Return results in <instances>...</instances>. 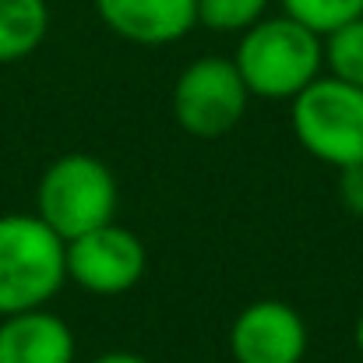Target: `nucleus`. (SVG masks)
Masks as SVG:
<instances>
[{
	"instance_id": "9b49d317",
	"label": "nucleus",
	"mask_w": 363,
	"mask_h": 363,
	"mask_svg": "<svg viewBox=\"0 0 363 363\" xmlns=\"http://www.w3.org/2000/svg\"><path fill=\"white\" fill-rule=\"evenodd\" d=\"M325 43V67L332 78L363 89V14L339 25L335 32L321 35Z\"/></svg>"
},
{
	"instance_id": "39448f33",
	"label": "nucleus",
	"mask_w": 363,
	"mask_h": 363,
	"mask_svg": "<svg viewBox=\"0 0 363 363\" xmlns=\"http://www.w3.org/2000/svg\"><path fill=\"white\" fill-rule=\"evenodd\" d=\"M250 92L233 57H198L173 85V117L180 130L201 141L230 134L247 113Z\"/></svg>"
},
{
	"instance_id": "1a4fd4ad",
	"label": "nucleus",
	"mask_w": 363,
	"mask_h": 363,
	"mask_svg": "<svg viewBox=\"0 0 363 363\" xmlns=\"http://www.w3.org/2000/svg\"><path fill=\"white\" fill-rule=\"evenodd\" d=\"M71 325L50 307L0 318V363H74Z\"/></svg>"
},
{
	"instance_id": "f03ea898",
	"label": "nucleus",
	"mask_w": 363,
	"mask_h": 363,
	"mask_svg": "<svg viewBox=\"0 0 363 363\" xmlns=\"http://www.w3.org/2000/svg\"><path fill=\"white\" fill-rule=\"evenodd\" d=\"M64 282V240L35 212L0 216V318L46 307Z\"/></svg>"
},
{
	"instance_id": "0eeeda50",
	"label": "nucleus",
	"mask_w": 363,
	"mask_h": 363,
	"mask_svg": "<svg viewBox=\"0 0 363 363\" xmlns=\"http://www.w3.org/2000/svg\"><path fill=\"white\" fill-rule=\"evenodd\" d=\"M307 342L300 311L282 300L247 303L230 328V353L237 363H303Z\"/></svg>"
},
{
	"instance_id": "dca6fc26",
	"label": "nucleus",
	"mask_w": 363,
	"mask_h": 363,
	"mask_svg": "<svg viewBox=\"0 0 363 363\" xmlns=\"http://www.w3.org/2000/svg\"><path fill=\"white\" fill-rule=\"evenodd\" d=\"M353 342H357V350L363 353V311H360V318H357V325H353Z\"/></svg>"
},
{
	"instance_id": "9d476101",
	"label": "nucleus",
	"mask_w": 363,
	"mask_h": 363,
	"mask_svg": "<svg viewBox=\"0 0 363 363\" xmlns=\"http://www.w3.org/2000/svg\"><path fill=\"white\" fill-rule=\"evenodd\" d=\"M50 32L46 0H0V64L32 57Z\"/></svg>"
},
{
	"instance_id": "2eb2a0df",
	"label": "nucleus",
	"mask_w": 363,
	"mask_h": 363,
	"mask_svg": "<svg viewBox=\"0 0 363 363\" xmlns=\"http://www.w3.org/2000/svg\"><path fill=\"white\" fill-rule=\"evenodd\" d=\"M92 363H152V360H145L141 353H127V350H113V353H103V357H96Z\"/></svg>"
},
{
	"instance_id": "7ed1b4c3",
	"label": "nucleus",
	"mask_w": 363,
	"mask_h": 363,
	"mask_svg": "<svg viewBox=\"0 0 363 363\" xmlns=\"http://www.w3.org/2000/svg\"><path fill=\"white\" fill-rule=\"evenodd\" d=\"M117 201L121 191L113 169L89 152H67L53 159L35 187V216L64 243L113 223Z\"/></svg>"
},
{
	"instance_id": "423d86ee",
	"label": "nucleus",
	"mask_w": 363,
	"mask_h": 363,
	"mask_svg": "<svg viewBox=\"0 0 363 363\" xmlns=\"http://www.w3.org/2000/svg\"><path fill=\"white\" fill-rule=\"evenodd\" d=\"M64 261H67V282H74L96 296H123L127 289H134L141 282V275L148 268V254H145L141 237L117 223L96 226V230L67 240Z\"/></svg>"
},
{
	"instance_id": "ddd939ff",
	"label": "nucleus",
	"mask_w": 363,
	"mask_h": 363,
	"mask_svg": "<svg viewBox=\"0 0 363 363\" xmlns=\"http://www.w3.org/2000/svg\"><path fill=\"white\" fill-rule=\"evenodd\" d=\"M272 0H198V25L212 32H247L268 14Z\"/></svg>"
},
{
	"instance_id": "6e6552de",
	"label": "nucleus",
	"mask_w": 363,
	"mask_h": 363,
	"mask_svg": "<svg viewBox=\"0 0 363 363\" xmlns=\"http://www.w3.org/2000/svg\"><path fill=\"white\" fill-rule=\"evenodd\" d=\"M99 21L134 46L180 43L198 25V0H92Z\"/></svg>"
},
{
	"instance_id": "20e7f679",
	"label": "nucleus",
	"mask_w": 363,
	"mask_h": 363,
	"mask_svg": "<svg viewBox=\"0 0 363 363\" xmlns=\"http://www.w3.org/2000/svg\"><path fill=\"white\" fill-rule=\"evenodd\" d=\"M289 123L303 152L335 169L363 162V89L332 74L289 99Z\"/></svg>"
},
{
	"instance_id": "f257e3e1",
	"label": "nucleus",
	"mask_w": 363,
	"mask_h": 363,
	"mask_svg": "<svg viewBox=\"0 0 363 363\" xmlns=\"http://www.w3.org/2000/svg\"><path fill=\"white\" fill-rule=\"evenodd\" d=\"M233 64L250 96L261 99H293L325 71V43L307 25L289 14L261 18L240 32Z\"/></svg>"
},
{
	"instance_id": "4468645a",
	"label": "nucleus",
	"mask_w": 363,
	"mask_h": 363,
	"mask_svg": "<svg viewBox=\"0 0 363 363\" xmlns=\"http://www.w3.org/2000/svg\"><path fill=\"white\" fill-rule=\"evenodd\" d=\"M339 198L350 216L363 219V162L339 169Z\"/></svg>"
},
{
	"instance_id": "f8f14e48",
	"label": "nucleus",
	"mask_w": 363,
	"mask_h": 363,
	"mask_svg": "<svg viewBox=\"0 0 363 363\" xmlns=\"http://www.w3.org/2000/svg\"><path fill=\"white\" fill-rule=\"evenodd\" d=\"M279 4H282V14H289L293 21L307 25L318 35H328L339 25L363 14V0H279Z\"/></svg>"
}]
</instances>
